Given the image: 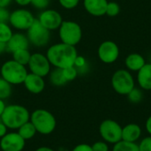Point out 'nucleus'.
I'll return each mask as SVG.
<instances>
[{"instance_id": "f257e3e1", "label": "nucleus", "mask_w": 151, "mask_h": 151, "mask_svg": "<svg viewBox=\"0 0 151 151\" xmlns=\"http://www.w3.org/2000/svg\"><path fill=\"white\" fill-rule=\"evenodd\" d=\"M46 56L52 66L64 69L69 66H73L78 52L75 46L58 42L48 48Z\"/></svg>"}, {"instance_id": "f03ea898", "label": "nucleus", "mask_w": 151, "mask_h": 151, "mask_svg": "<svg viewBox=\"0 0 151 151\" xmlns=\"http://www.w3.org/2000/svg\"><path fill=\"white\" fill-rule=\"evenodd\" d=\"M0 119L8 129H19L23 124L29 121L30 113L22 105L10 104L5 106Z\"/></svg>"}, {"instance_id": "7ed1b4c3", "label": "nucleus", "mask_w": 151, "mask_h": 151, "mask_svg": "<svg viewBox=\"0 0 151 151\" xmlns=\"http://www.w3.org/2000/svg\"><path fill=\"white\" fill-rule=\"evenodd\" d=\"M28 72L25 65L13 59L5 61L0 67V75L11 85L23 84Z\"/></svg>"}, {"instance_id": "20e7f679", "label": "nucleus", "mask_w": 151, "mask_h": 151, "mask_svg": "<svg viewBox=\"0 0 151 151\" xmlns=\"http://www.w3.org/2000/svg\"><path fill=\"white\" fill-rule=\"evenodd\" d=\"M31 123L36 129V132L48 135L53 133L57 127V120L53 114L44 109H37L30 114Z\"/></svg>"}, {"instance_id": "39448f33", "label": "nucleus", "mask_w": 151, "mask_h": 151, "mask_svg": "<svg viewBox=\"0 0 151 151\" xmlns=\"http://www.w3.org/2000/svg\"><path fill=\"white\" fill-rule=\"evenodd\" d=\"M58 35L61 42L76 46L81 40L82 30L77 22L73 20H63L58 28Z\"/></svg>"}, {"instance_id": "423d86ee", "label": "nucleus", "mask_w": 151, "mask_h": 151, "mask_svg": "<svg viewBox=\"0 0 151 151\" xmlns=\"http://www.w3.org/2000/svg\"><path fill=\"white\" fill-rule=\"evenodd\" d=\"M35 18L34 14L27 9L19 8L10 12L9 24L18 31H27L34 23Z\"/></svg>"}, {"instance_id": "0eeeda50", "label": "nucleus", "mask_w": 151, "mask_h": 151, "mask_svg": "<svg viewBox=\"0 0 151 151\" xmlns=\"http://www.w3.org/2000/svg\"><path fill=\"white\" fill-rule=\"evenodd\" d=\"M27 36L30 44L41 48L46 46L50 40V31L45 28L37 19L27 30Z\"/></svg>"}, {"instance_id": "6e6552de", "label": "nucleus", "mask_w": 151, "mask_h": 151, "mask_svg": "<svg viewBox=\"0 0 151 151\" xmlns=\"http://www.w3.org/2000/svg\"><path fill=\"white\" fill-rule=\"evenodd\" d=\"M111 85L118 94L127 96L134 88V81L128 71L120 69L114 73L111 78Z\"/></svg>"}, {"instance_id": "1a4fd4ad", "label": "nucleus", "mask_w": 151, "mask_h": 151, "mask_svg": "<svg viewBox=\"0 0 151 151\" xmlns=\"http://www.w3.org/2000/svg\"><path fill=\"white\" fill-rule=\"evenodd\" d=\"M99 133L107 143L115 144L122 140V127L112 119L104 120L99 126Z\"/></svg>"}, {"instance_id": "9d476101", "label": "nucleus", "mask_w": 151, "mask_h": 151, "mask_svg": "<svg viewBox=\"0 0 151 151\" xmlns=\"http://www.w3.org/2000/svg\"><path fill=\"white\" fill-rule=\"evenodd\" d=\"M27 65L30 73L42 78L48 76L50 72L51 71V65L46 54H42L40 52L31 54L30 60Z\"/></svg>"}, {"instance_id": "9b49d317", "label": "nucleus", "mask_w": 151, "mask_h": 151, "mask_svg": "<svg viewBox=\"0 0 151 151\" xmlns=\"http://www.w3.org/2000/svg\"><path fill=\"white\" fill-rule=\"evenodd\" d=\"M37 19L45 28L50 31L58 29L63 22V18L58 11L48 8L40 12Z\"/></svg>"}, {"instance_id": "f8f14e48", "label": "nucleus", "mask_w": 151, "mask_h": 151, "mask_svg": "<svg viewBox=\"0 0 151 151\" xmlns=\"http://www.w3.org/2000/svg\"><path fill=\"white\" fill-rule=\"evenodd\" d=\"M26 141L18 133H7L0 139V149L2 151H22Z\"/></svg>"}, {"instance_id": "ddd939ff", "label": "nucleus", "mask_w": 151, "mask_h": 151, "mask_svg": "<svg viewBox=\"0 0 151 151\" xmlns=\"http://www.w3.org/2000/svg\"><path fill=\"white\" fill-rule=\"evenodd\" d=\"M119 55L118 45L112 41H105L102 42L98 48V57L100 60L105 64L115 62Z\"/></svg>"}, {"instance_id": "4468645a", "label": "nucleus", "mask_w": 151, "mask_h": 151, "mask_svg": "<svg viewBox=\"0 0 151 151\" xmlns=\"http://www.w3.org/2000/svg\"><path fill=\"white\" fill-rule=\"evenodd\" d=\"M6 44H7V52L13 53L14 51L19 50L28 49L30 42L28 41L27 35L21 32H18L12 34V37L6 42Z\"/></svg>"}, {"instance_id": "2eb2a0df", "label": "nucleus", "mask_w": 151, "mask_h": 151, "mask_svg": "<svg viewBox=\"0 0 151 151\" xmlns=\"http://www.w3.org/2000/svg\"><path fill=\"white\" fill-rule=\"evenodd\" d=\"M23 84L28 92H30L32 94H35V95L42 93L45 88L44 79L41 76L32 73H27Z\"/></svg>"}, {"instance_id": "dca6fc26", "label": "nucleus", "mask_w": 151, "mask_h": 151, "mask_svg": "<svg viewBox=\"0 0 151 151\" xmlns=\"http://www.w3.org/2000/svg\"><path fill=\"white\" fill-rule=\"evenodd\" d=\"M107 4V0H83L85 10L96 17H100L106 13Z\"/></svg>"}, {"instance_id": "f3484780", "label": "nucleus", "mask_w": 151, "mask_h": 151, "mask_svg": "<svg viewBox=\"0 0 151 151\" xmlns=\"http://www.w3.org/2000/svg\"><path fill=\"white\" fill-rule=\"evenodd\" d=\"M142 135V128L135 123H130L122 127V140L136 142Z\"/></svg>"}, {"instance_id": "a211bd4d", "label": "nucleus", "mask_w": 151, "mask_h": 151, "mask_svg": "<svg viewBox=\"0 0 151 151\" xmlns=\"http://www.w3.org/2000/svg\"><path fill=\"white\" fill-rule=\"evenodd\" d=\"M137 80L142 89L151 90V64H145L138 71Z\"/></svg>"}, {"instance_id": "6ab92c4d", "label": "nucleus", "mask_w": 151, "mask_h": 151, "mask_svg": "<svg viewBox=\"0 0 151 151\" xmlns=\"http://www.w3.org/2000/svg\"><path fill=\"white\" fill-rule=\"evenodd\" d=\"M145 64L144 58L138 53L130 54L126 58V65L131 71L138 72Z\"/></svg>"}, {"instance_id": "aec40b11", "label": "nucleus", "mask_w": 151, "mask_h": 151, "mask_svg": "<svg viewBox=\"0 0 151 151\" xmlns=\"http://www.w3.org/2000/svg\"><path fill=\"white\" fill-rule=\"evenodd\" d=\"M18 130V134L25 140V141H27V140H31L32 138H34V136L35 135V134L37 133L36 132V129L35 127H34V125L31 123V121H27L26 122L25 124H23Z\"/></svg>"}, {"instance_id": "412c9836", "label": "nucleus", "mask_w": 151, "mask_h": 151, "mask_svg": "<svg viewBox=\"0 0 151 151\" xmlns=\"http://www.w3.org/2000/svg\"><path fill=\"white\" fill-rule=\"evenodd\" d=\"M49 77H50V81L54 86L60 87V86H63L65 83H67V81H65V79L63 75L62 69H60V68L54 67V69L50 72Z\"/></svg>"}, {"instance_id": "4be33fe9", "label": "nucleus", "mask_w": 151, "mask_h": 151, "mask_svg": "<svg viewBox=\"0 0 151 151\" xmlns=\"http://www.w3.org/2000/svg\"><path fill=\"white\" fill-rule=\"evenodd\" d=\"M12 59L14 61H16L19 64H21L25 66L28 65V62H29L30 57H31V53L28 50V49L16 50L13 53H12Z\"/></svg>"}, {"instance_id": "5701e85b", "label": "nucleus", "mask_w": 151, "mask_h": 151, "mask_svg": "<svg viewBox=\"0 0 151 151\" xmlns=\"http://www.w3.org/2000/svg\"><path fill=\"white\" fill-rule=\"evenodd\" d=\"M112 151H139V147L136 142H130L121 140L113 144Z\"/></svg>"}, {"instance_id": "b1692460", "label": "nucleus", "mask_w": 151, "mask_h": 151, "mask_svg": "<svg viewBox=\"0 0 151 151\" xmlns=\"http://www.w3.org/2000/svg\"><path fill=\"white\" fill-rule=\"evenodd\" d=\"M13 32L12 27L7 22H0V42H7L12 37Z\"/></svg>"}, {"instance_id": "393cba45", "label": "nucleus", "mask_w": 151, "mask_h": 151, "mask_svg": "<svg viewBox=\"0 0 151 151\" xmlns=\"http://www.w3.org/2000/svg\"><path fill=\"white\" fill-rule=\"evenodd\" d=\"M12 85H11L0 76V99L4 100L11 96L12 91Z\"/></svg>"}, {"instance_id": "a878e982", "label": "nucleus", "mask_w": 151, "mask_h": 151, "mask_svg": "<svg viewBox=\"0 0 151 151\" xmlns=\"http://www.w3.org/2000/svg\"><path fill=\"white\" fill-rule=\"evenodd\" d=\"M127 96L128 100L133 104H138L143 98L142 91L141 89H139V88H134Z\"/></svg>"}, {"instance_id": "bb28decb", "label": "nucleus", "mask_w": 151, "mask_h": 151, "mask_svg": "<svg viewBox=\"0 0 151 151\" xmlns=\"http://www.w3.org/2000/svg\"><path fill=\"white\" fill-rule=\"evenodd\" d=\"M62 73H63V75H64V77L67 82L75 80L76 77L78 76V71L74 65L62 69Z\"/></svg>"}, {"instance_id": "cd10ccee", "label": "nucleus", "mask_w": 151, "mask_h": 151, "mask_svg": "<svg viewBox=\"0 0 151 151\" xmlns=\"http://www.w3.org/2000/svg\"><path fill=\"white\" fill-rule=\"evenodd\" d=\"M120 12V7L119 4H117L116 2H108L107 8H106V13L110 17H114L117 16Z\"/></svg>"}, {"instance_id": "c85d7f7f", "label": "nucleus", "mask_w": 151, "mask_h": 151, "mask_svg": "<svg viewBox=\"0 0 151 151\" xmlns=\"http://www.w3.org/2000/svg\"><path fill=\"white\" fill-rule=\"evenodd\" d=\"M50 0H31V5L38 10H45L50 5Z\"/></svg>"}, {"instance_id": "c756f323", "label": "nucleus", "mask_w": 151, "mask_h": 151, "mask_svg": "<svg viewBox=\"0 0 151 151\" xmlns=\"http://www.w3.org/2000/svg\"><path fill=\"white\" fill-rule=\"evenodd\" d=\"M59 4L67 10H72L77 7V5L80 3V0H58Z\"/></svg>"}, {"instance_id": "7c9ffc66", "label": "nucleus", "mask_w": 151, "mask_h": 151, "mask_svg": "<svg viewBox=\"0 0 151 151\" xmlns=\"http://www.w3.org/2000/svg\"><path fill=\"white\" fill-rule=\"evenodd\" d=\"M139 151H151V135L143 138L138 144Z\"/></svg>"}, {"instance_id": "2f4dec72", "label": "nucleus", "mask_w": 151, "mask_h": 151, "mask_svg": "<svg viewBox=\"0 0 151 151\" xmlns=\"http://www.w3.org/2000/svg\"><path fill=\"white\" fill-rule=\"evenodd\" d=\"M73 65L76 67L77 71L79 72L81 69H84L87 66V61H86V59H85L84 57L78 55L77 58H75V61H74V65Z\"/></svg>"}, {"instance_id": "473e14b6", "label": "nucleus", "mask_w": 151, "mask_h": 151, "mask_svg": "<svg viewBox=\"0 0 151 151\" xmlns=\"http://www.w3.org/2000/svg\"><path fill=\"white\" fill-rule=\"evenodd\" d=\"M91 147L93 151H109V146L105 142H96Z\"/></svg>"}, {"instance_id": "72a5a7b5", "label": "nucleus", "mask_w": 151, "mask_h": 151, "mask_svg": "<svg viewBox=\"0 0 151 151\" xmlns=\"http://www.w3.org/2000/svg\"><path fill=\"white\" fill-rule=\"evenodd\" d=\"M10 12L7 8H0V22H8Z\"/></svg>"}, {"instance_id": "f704fd0d", "label": "nucleus", "mask_w": 151, "mask_h": 151, "mask_svg": "<svg viewBox=\"0 0 151 151\" xmlns=\"http://www.w3.org/2000/svg\"><path fill=\"white\" fill-rule=\"evenodd\" d=\"M72 151H93L91 145L86 144V143H81L73 148Z\"/></svg>"}, {"instance_id": "c9c22d12", "label": "nucleus", "mask_w": 151, "mask_h": 151, "mask_svg": "<svg viewBox=\"0 0 151 151\" xmlns=\"http://www.w3.org/2000/svg\"><path fill=\"white\" fill-rule=\"evenodd\" d=\"M7 130H8L7 127L1 121L0 122V139L7 134Z\"/></svg>"}, {"instance_id": "e433bc0d", "label": "nucleus", "mask_w": 151, "mask_h": 151, "mask_svg": "<svg viewBox=\"0 0 151 151\" xmlns=\"http://www.w3.org/2000/svg\"><path fill=\"white\" fill-rule=\"evenodd\" d=\"M14 2L19 6H27L31 4V0H14Z\"/></svg>"}, {"instance_id": "4c0bfd02", "label": "nucleus", "mask_w": 151, "mask_h": 151, "mask_svg": "<svg viewBox=\"0 0 151 151\" xmlns=\"http://www.w3.org/2000/svg\"><path fill=\"white\" fill-rule=\"evenodd\" d=\"M13 0H0V8H7Z\"/></svg>"}, {"instance_id": "58836bf2", "label": "nucleus", "mask_w": 151, "mask_h": 151, "mask_svg": "<svg viewBox=\"0 0 151 151\" xmlns=\"http://www.w3.org/2000/svg\"><path fill=\"white\" fill-rule=\"evenodd\" d=\"M4 52H7V44L6 42H0V55H2Z\"/></svg>"}, {"instance_id": "ea45409f", "label": "nucleus", "mask_w": 151, "mask_h": 151, "mask_svg": "<svg viewBox=\"0 0 151 151\" xmlns=\"http://www.w3.org/2000/svg\"><path fill=\"white\" fill-rule=\"evenodd\" d=\"M146 130L151 135V115L148 118V119L146 121Z\"/></svg>"}, {"instance_id": "a19ab883", "label": "nucleus", "mask_w": 151, "mask_h": 151, "mask_svg": "<svg viewBox=\"0 0 151 151\" xmlns=\"http://www.w3.org/2000/svg\"><path fill=\"white\" fill-rule=\"evenodd\" d=\"M5 104H4V100H2V99H0V118H1V116H2V114H3V112H4V108H5Z\"/></svg>"}, {"instance_id": "79ce46f5", "label": "nucleus", "mask_w": 151, "mask_h": 151, "mask_svg": "<svg viewBox=\"0 0 151 151\" xmlns=\"http://www.w3.org/2000/svg\"><path fill=\"white\" fill-rule=\"evenodd\" d=\"M35 151H55L54 150L49 148V147H40L37 150H35Z\"/></svg>"}]
</instances>
